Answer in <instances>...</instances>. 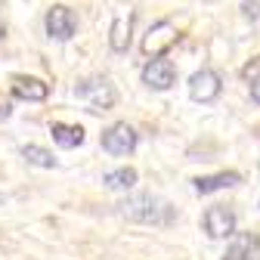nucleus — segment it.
Segmentation results:
<instances>
[{
  "label": "nucleus",
  "mask_w": 260,
  "mask_h": 260,
  "mask_svg": "<svg viewBox=\"0 0 260 260\" xmlns=\"http://www.w3.org/2000/svg\"><path fill=\"white\" fill-rule=\"evenodd\" d=\"M223 90V81L214 69H199L189 78V96L195 103H214Z\"/></svg>",
  "instance_id": "6e6552de"
},
{
  "label": "nucleus",
  "mask_w": 260,
  "mask_h": 260,
  "mask_svg": "<svg viewBox=\"0 0 260 260\" xmlns=\"http://www.w3.org/2000/svg\"><path fill=\"white\" fill-rule=\"evenodd\" d=\"M137 130L130 127L127 121H115V124H109L106 130H103V137H100V143H103V149L109 152V155H130L137 149Z\"/></svg>",
  "instance_id": "20e7f679"
},
{
  "label": "nucleus",
  "mask_w": 260,
  "mask_h": 260,
  "mask_svg": "<svg viewBox=\"0 0 260 260\" xmlns=\"http://www.w3.org/2000/svg\"><path fill=\"white\" fill-rule=\"evenodd\" d=\"M50 137H53V143L62 146V149H78V146L87 140V134H84L81 124H62V121H53V124H50Z\"/></svg>",
  "instance_id": "f8f14e48"
},
{
  "label": "nucleus",
  "mask_w": 260,
  "mask_h": 260,
  "mask_svg": "<svg viewBox=\"0 0 260 260\" xmlns=\"http://www.w3.org/2000/svg\"><path fill=\"white\" fill-rule=\"evenodd\" d=\"M10 87L16 100H25V103H44L50 96V84H44L41 78H28V75H13Z\"/></svg>",
  "instance_id": "1a4fd4ad"
},
{
  "label": "nucleus",
  "mask_w": 260,
  "mask_h": 260,
  "mask_svg": "<svg viewBox=\"0 0 260 260\" xmlns=\"http://www.w3.org/2000/svg\"><path fill=\"white\" fill-rule=\"evenodd\" d=\"M180 41V31H177V25L171 22V19H161V22H155L149 31H146V38H143V56H165L174 44Z\"/></svg>",
  "instance_id": "7ed1b4c3"
},
{
  "label": "nucleus",
  "mask_w": 260,
  "mask_h": 260,
  "mask_svg": "<svg viewBox=\"0 0 260 260\" xmlns=\"http://www.w3.org/2000/svg\"><path fill=\"white\" fill-rule=\"evenodd\" d=\"M257 251H260V236L257 233H239L233 239V245L226 248L223 260H254Z\"/></svg>",
  "instance_id": "ddd939ff"
},
{
  "label": "nucleus",
  "mask_w": 260,
  "mask_h": 260,
  "mask_svg": "<svg viewBox=\"0 0 260 260\" xmlns=\"http://www.w3.org/2000/svg\"><path fill=\"white\" fill-rule=\"evenodd\" d=\"M22 158L28 161V165H35V168H56L53 152H50V149H44V146H35V143L22 146Z\"/></svg>",
  "instance_id": "2eb2a0df"
},
{
  "label": "nucleus",
  "mask_w": 260,
  "mask_h": 260,
  "mask_svg": "<svg viewBox=\"0 0 260 260\" xmlns=\"http://www.w3.org/2000/svg\"><path fill=\"white\" fill-rule=\"evenodd\" d=\"M4 35H7V22H4V13H0V41H4Z\"/></svg>",
  "instance_id": "aec40b11"
},
{
  "label": "nucleus",
  "mask_w": 260,
  "mask_h": 260,
  "mask_svg": "<svg viewBox=\"0 0 260 260\" xmlns=\"http://www.w3.org/2000/svg\"><path fill=\"white\" fill-rule=\"evenodd\" d=\"M130 41H134V10L115 16V22L109 28V47L115 53H127L130 50Z\"/></svg>",
  "instance_id": "9d476101"
},
{
  "label": "nucleus",
  "mask_w": 260,
  "mask_h": 260,
  "mask_svg": "<svg viewBox=\"0 0 260 260\" xmlns=\"http://www.w3.org/2000/svg\"><path fill=\"white\" fill-rule=\"evenodd\" d=\"M10 115H13V106H10L7 100H0V121H7Z\"/></svg>",
  "instance_id": "6ab92c4d"
},
{
  "label": "nucleus",
  "mask_w": 260,
  "mask_h": 260,
  "mask_svg": "<svg viewBox=\"0 0 260 260\" xmlns=\"http://www.w3.org/2000/svg\"><path fill=\"white\" fill-rule=\"evenodd\" d=\"M75 100H81V103L87 106V112L103 115V112H109V109L115 106L118 93H115V87H112L109 78L96 75V78H84V81L75 84Z\"/></svg>",
  "instance_id": "f03ea898"
},
{
  "label": "nucleus",
  "mask_w": 260,
  "mask_h": 260,
  "mask_svg": "<svg viewBox=\"0 0 260 260\" xmlns=\"http://www.w3.org/2000/svg\"><path fill=\"white\" fill-rule=\"evenodd\" d=\"M202 226L211 239H230V236H236V211L226 205H214L205 211Z\"/></svg>",
  "instance_id": "0eeeda50"
},
{
  "label": "nucleus",
  "mask_w": 260,
  "mask_h": 260,
  "mask_svg": "<svg viewBox=\"0 0 260 260\" xmlns=\"http://www.w3.org/2000/svg\"><path fill=\"white\" fill-rule=\"evenodd\" d=\"M143 84L149 90H158V93H165L177 84V69H174V62L165 59V56H152L146 65H143Z\"/></svg>",
  "instance_id": "39448f33"
},
{
  "label": "nucleus",
  "mask_w": 260,
  "mask_h": 260,
  "mask_svg": "<svg viewBox=\"0 0 260 260\" xmlns=\"http://www.w3.org/2000/svg\"><path fill=\"white\" fill-rule=\"evenodd\" d=\"M242 16L257 22L260 19V0H242Z\"/></svg>",
  "instance_id": "dca6fc26"
},
{
  "label": "nucleus",
  "mask_w": 260,
  "mask_h": 260,
  "mask_svg": "<svg viewBox=\"0 0 260 260\" xmlns=\"http://www.w3.org/2000/svg\"><path fill=\"white\" fill-rule=\"evenodd\" d=\"M44 25H47V35H50L53 41H72L75 31H78V16L65 7V4H56V7L47 10Z\"/></svg>",
  "instance_id": "423d86ee"
},
{
  "label": "nucleus",
  "mask_w": 260,
  "mask_h": 260,
  "mask_svg": "<svg viewBox=\"0 0 260 260\" xmlns=\"http://www.w3.org/2000/svg\"><path fill=\"white\" fill-rule=\"evenodd\" d=\"M137 171L134 168H118V171H109L106 177H103V183L109 186V189H115V192H127V189H134L137 186Z\"/></svg>",
  "instance_id": "4468645a"
},
{
  "label": "nucleus",
  "mask_w": 260,
  "mask_h": 260,
  "mask_svg": "<svg viewBox=\"0 0 260 260\" xmlns=\"http://www.w3.org/2000/svg\"><path fill=\"white\" fill-rule=\"evenodd\" d=\"M257 75H260V56H254V59H251V62L245 65V69H242V78H245L248 84H251V81H254Z\"/></svg>",
  "instance_id": "f3484780"
},
{
  "label": "nucleus",
  "mask_w": 260,
  "mask_h": 260,
  "mask_svg": "<svg viewBox=\"0 0 260 260\" xmlns=\"http://www.w3.org/2000/svg\"><path fill=\"white\" fill-rule=\"evenodd\" d=\"M251 103H257V106H260V75L251 81Z\"/></svg>",
  "instance_id": "a211bd4d"
},
{
  "label": "nucleus",
  "mask_w": 260,
  "mask_h": 260,
  "mask_svg": "<svg viewBox=\"0 0 260 260\" xmlns=\"http://www.w3.org/2000/svg\"><path fill=\"white\" fill-rule=\"evenodd\" d=\"M242 183V174L236 171H220V174H211V177H199L192 180V189L199 195H211V192H220V189H233Z\"/></svg>",
  "instance_id": "9b49d317"
},
{
  "label": "nucleus",
  "mask_w": 260,
  "mask_h": 260,
  "mask_svg": "<svg viewBox=\"0 0 260 260\" xmlns=\"http://www.w3.org/2000/svg\"><path fill=\"white\" fill-rule=\"evenodd\" d=\"M254 260H260V251H257V257H254Z\"/></svg>",
  "instance_id": "412c9836"
},
{
  "label": "nucleus",
  "mask_w": 260,
  "mask_h": 260,
  "mask_svg": "<svg viewBox=\"0 0 260 260\" xmlns=\"http://www.w3.org/2000/svg\"><path fill=\"white\" fill-rule=\"evenodd\" d=\"M118 217L130 220V223H143V226H174L177 223V208L152 192H140V195H127L124 202L115 205Z\"/></svg>",
  "instance_id": "f257e3e1"
}]
</instances>
